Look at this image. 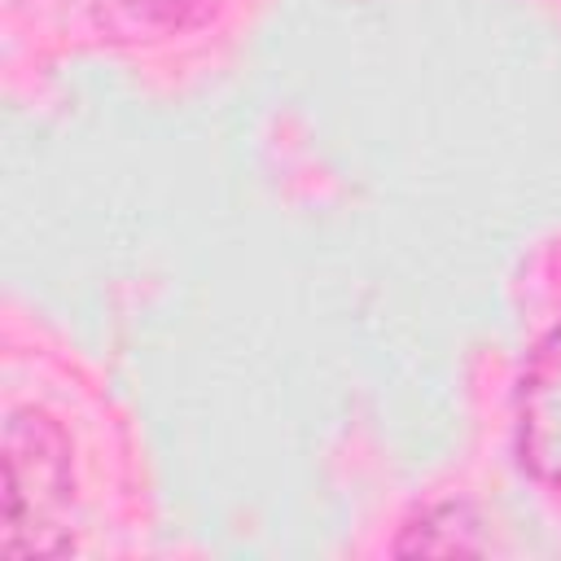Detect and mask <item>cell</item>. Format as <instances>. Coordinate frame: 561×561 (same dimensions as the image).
<instances>
[{
    "label": "cell",
    "mask_w": 561,
    "mask_h": 561,
    "mask_svg": "<svg viewBox=\"0 0 561 561\" xmlns=\"http://www.w3.org/2000/svg\"><path fill=\"white\" fill-rule=\"evenodd\" d=\"M478 513L465 500H438L425 504L416 517L403 522L394 552L399 557H456V552H482V535H478Z\"/></svg>",
    "instance_id": "3957f363"
},
{
    "label": "cell",
    "mask_w": 561,
    "mask_h": 561,
    "mask_svg": "<svg viewBox=\"0 0 561 561\" xmlns=\"http://www.w3.org/2000/svg\"><path fill=\"white\" fill-rule=\"evenodd\" d=\"M75 504V451L66 430L39 408L4 421V557H61L75 548L66 513Z\"/></svg>",
    "instance_id": "6da1fadb"
},
{
    "label": "cell",
    "mask_w": 561,
    "mask_h": 561,
    "mask_svg": "<svg viewBox=\"0 0 561 561\" xmlns=\"http://www.w3.org/2000/svg\"><path fill=\"white\" fill-rule=\"evenodd\" d=\"M513 451L530 478L561 486V324L535 342L517 377Z\"/></svg>",
    "instance_id": "7a4b0ae2"
},
{
    "label": "cell",
    "mask_w": 561,
    "mask_h": 561,
    "mask_svg": "<svg viewBox=\"0 0 561 561\" xmlns=\"http://www.w3.org/2000/svg\"><path fill=\"white\" fill-rule=\"evenodd\" d=\"M219 0H101V22L123 35H167L197 26L206 13H215Z\"/></svg>",
    "instance_id": "277c9868"
}]
</instances>
